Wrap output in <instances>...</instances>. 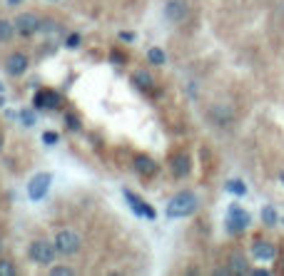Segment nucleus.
Returning <instances> with one entry per match:
<instances>
[{
    "label": "nucleus",
    "mask_w": 284,
    "mask_h": 276,
    "mask_svg": "<svg viewBox=\"0 0 284 276\" xmlns=\"http://www.w3.org/2000/svg\"><path fill=\"white\" fill-rule=\"evenodd\" d=\"M197 212V196L192 192H180L175 194L170 204H167V217L170 219H182V217H189Z\"/></svg>",
    "instance_id": "nucleus-1"
},
{
    "label": "nucleus",
    "mask_w": 284,
    "mask_h": 276,
    "mask_svg": "<svg viewBox=\"0 0 284 276\" xmlns=\"http://www.w3.org/2000/svg\"><path fill=\"white\" fill-rule=\"evenodd\" d=\"M55 249H58V254H63V256L75 254V251L80 249V236H77L75 231H60V234L55 236Z\"/></svg>",
    "instance_id": "nucleus-2"
},
{
    "label": "nucleus",
    "mask_w": 284,
    "mask_h": 276,
    "mask_svg": "<svg viewBox=\"0 0 284 276\" xmlns=\"http://www.w3.org/2000/svg\"><path fill=\"white\" fill-rule=\"evenodd\" d=\"M55 254H58V249H55V244H50V242H35V244L30 247V259H32L35 264H50V261L55 259Z\"/></svg>",
    "instance_id": "nucleus-3"
},
{
    "label": "nucleus",
    "mask_w": 284,
    "mask_h": 276,
    "mask_svg": "<svg viewBox=\"0 0 284 276\" xmlns=\"http://www.w3.org/2000/svg\"><path fill=\"white\" fill-rule=\"evenodd\" d=\"M50 182H53V177H50L48 172L35 174V177L30 179V184H28V194H30V199H43L45 192H48V187H50Z\"/></svg>",
    "instance_id": "nucleus-4"
},
{
    "label": "nucleus",
    "mask_w": 284,
    "mask_h": 276,
    "mask_svg": "<svg viewBox=\"0 0 284 276\" xmlns=\"http://www.w3.org/2000/svg\"><path fill=\"white\" fill-rule=\"evenodd\" d=\"M13 25H15V32H20V35H35L40 30V18L35 13H23L15 18Z\"/></svg>",
    "instance_id": "nucleus-5"
},
{
    "label": "nucleus",
    "mask_w": 284,
    "mask_h": 276,
    "mask_svg": "<svg viewBox=\"0 0 284 276\" xmlns=\"http://www.w3.org/2000/svg\"><path fill=\"white\" fill-rule=\"evenodd\" d=\"M229 226V231L232 234H239V231H245L247 229V224H250V214L245 212V209H239V207H232L229 209V221H227Z\"/></svg>",
    "instance_id": "nucleus-6"
},
{
    "label": "nucleus",
    "mask_w": 284,
    "mask_h": 276,
    "mask_svg": "<svg viewBox=\"0 0 284 276\" xmlns=\"http://www.w3.org/2000/svg\"><path fill=\"white\" fill-rule=\"evenodd\" d=\"M125 199L130 202V207H132V212L137 214V217H147V219H155L157 214H155V209L152 207H147L142 199H140V196L137 194H132L130 189H125Z\"/></svg>",
    "instance_id": "nucleus-7"
},
{
    "label": "nucleus",
    "mask_w": 284,
    "mask_h": 276,
    "mask_svg": "<svg viewBox=\"0 0 284 276\" xmlns=\"http://www.w3.org/2000/svg\"><path fill=\"white\" fill-rule=\"evenodd\" d=\"M5 70L13 75V77H20L25 70H28V57L23 53H13L8 60H5Z\"/></svg>",
    "instance_id": "nucleus-8"
},
{
    "label": "nucleus",
    "mask_w": 284,
    "mask_h": 276,
    "mask_svg": "<svg viewBox=\"0 0 284 276\" xmlns=\"http://www.w3.org/2000/svg\"><path fill=\"white\" fill-rule=\"evenodd\" d=\"M132 167H135V172L142 174V177H152V174H157V165H155V160H150V157H145V154L135 157Z\"/></svg>",
    "instance_id": "nucleus-9"
},
{
    "label": "nucleus",
    "mask_w": 284,
    "mask_h": 276,
    "mask_svg": "<svg viewBox=\"0 0 284 276\" xmlns=\"http://www.w3.org/2000/svg\"><path fill=\"white\" fill-rule=\"evenodd\" d=\"M252 254H254V259H259V261H272V259L277 256V249H274V244H269V242H254Z\"/></svg>",
    "instance_id": "nucleus-10"
},
{
    "label": "nucleus",
    "mask_w": 284,
    "mask_h": 276,
    "mask_svg": "<svg viewBox=\"0 0 284 276\" xmlns=\"http://www.w3.org/2000/svg\"><path fill=\"white\" fill-rule=\"evenodd\" d=\"M35 107L37 110H43V107H60V97L50 90H43V92H37L35 95Z\"/></svg>",
    "instance_id": "nucleus-11"
},
{
    "label": "nucleus",
    "mask_w": 284,
    "mask_h": 276,
    "mask_svg": "<svg viewBox=\"0 0 284 276\" xmlns=\"http://www.w3.org/2000/svg\"><path fill=\"white\" fill-rule=\"evenodd\" d=\"M185 13H187V8H185L182 0H170L167 8H165L167 20H182V18H185Z\"/></svg>",
    "instance_id": "nucleus-12"
},
{
    "label": "nucleus",
    "mask_w": 284,
    "mask_h": 276,
    "mask_svg": "<svg viewBox=\"0 0 284 276\" xmlns=\"http://www.w3.org/2000/svg\"><path fill=\"white\" fill-rule=\"evenodd\" d=\"M172 174L175 177H187L189 174V157L187 154H177L172 160Z\"/></svg>",
    "instance_id": "nucleus-13"
},
{
    "label": "nucleus",
    "mask_w": 284,
    "mask_h": 276,
    "mask_svg": "<svg viewBox=\"0 0 284 276\" xmlns=\"http://www.w3.org/2000/svg\"><path fill=\"white\" fill-rule=\"evenodd\" d=\"M132 85H137L140 90H150L155 83H152V75H150V72H145V70H137V72L132 75Z\"/></svg>",
    "instance_id": "nucleus-14"
},
{
    "label": "nucleus",
    "mask_w": 284,
    "mask_h": 276,
    "mask_svg": "<svg viewBox=\"0 0 284 276\" xmlns=\"http://www.w3.org/2000/svg\"><path fill=\"white\" fill-rule=\"evenodd\" d=\"M13 32H15V25H13V23L0 20V43H8L10 37H13Z\"/></svg>",
    "instance_id": "nucleus-15"
},
{
    "label": "nucleus",
    "mask_w": 284,
    "mask_h": 276,
    "mask_svg": "<svg viewBox=\"0 0 284 276\" xmlns=\"http://www.w3.org/2000/svg\"><path fill=\"white\" fill-rule=\"evenodd\" d=\"M232 271L234 274H247V261L242 254H232Z\"/></svg>",
    "instance_id": "nucleus-16"
},
{
    "label": "nucleus",
    "mask_w": 284,
    "mask_h": 276,
    "mask_svg": "<svg viewBox=\"0 0 284 276\" xmlns=\"http://www.w3.org/2000/svg\"><path fill=\"white\" fill-rule=\"evenodd\" d=\"M227 192H232V194H237V196H245V194H247V187L242 184L239 179H232V182H227Z\"/></svg>",
    "instance_id": "nucleus-17"
},
{
    "label": "nucleus",
    "mask_w": 284,
    "mask_h": 276,
    "mask_svg": "<svg viewBox=\"0 0 284 276\" xmlns=\"http://www.w3.org/2000/svg\"><path fill=\"white\" fill-rule=\"evenodd\" d=\"M147 60H150L152 65H165V53H162L159 48H152V50L147 53Z\"/></svg>",
    "instance_id": "nucleus-18"
},
{
    "label": "nucleus",
    "mask_w": 284,
    "mask_h": 276,
    "mask_svg": "<svg viewBox=\"0 0 284 276\" xmlns=\"http://www.w3.org/2000/svg\"><path fill=\"white\" fill-rule=\"evenodd\" d=\"M262 219H264L267 226H274V224H277V212H274V207H264V209H262Z\"/></svg>",
    "instance_id": "nucleus-19"
},
{
    "label": "nucleus",
    "mask_w": 284,
    "mask_h": 276,
    "mask_svg": "<svg viewBox=\"0 0 284 276\" xmlns=\"http://www.w3.org/2000/svg\"><path fill=\"white\" fill-rule=\"evenodd\" d=\"M0 276H15V264L0 259Z\"/></svg>",
    "instance_id": "nucleus-20"
},
{
    "label": "nucleus",
    "mask_w": 284,
    "mask_h": 276,
    "mask_svg": "<svg viewBox=\"0 0 284 276\" xmlns=\"http://www.w3.org/2000/svg\"><path fill=\"white\" fill-rule=\"evenodd\" d=\"M18 120H23V125L25 127H32L35 125V117H32V112H20V114H15Z\"/></svg>",
    "instance_id": "nucleus-21"
},
{
    "label": "nucleus",
    "mask_w": 284,
    "mask_h": 276,
    "mask_svg": "<svg viewBox=\"0 0 284 276\" xmlns=\"http://www.w3.org/2000/svg\"><path fill=\"white\" fill-rule=\"evenodd\" d=\"M65 122H67V130H80V120L75 114H65Z\"/></svg>",
    "instance_id": "nucleus-22"
},
{
    "label": "nucleus",
    "mask_w": 284,
    "mask_h": 276,
    "mask_svg": "<svg viewBox=\"0 0 284 276\" xmlns=\"http://www.w3.org/2000/svg\"><path fill=\"white\" fill-rule=\"evenodd\" d=\"M58 139H60L58 132H45V135H43V142H45V144H58Z\"/></svg>",
    "instance_id": "nucleus-23"
},
{
    "label": "nucleus",
    "mask_w": 284,
    "mask_h": 276,
    "mask_svg": "<svg viewBox=\"0 0 284 276\" xmlns=\"http://www.w3.org/2000/svg\"><path fill=\"white\" fill-rule=\"evenodd\" d=\"M50 274H53V276H70V274H72V269H65V266H55V269H50Z\"/></svg>",
    "instance_id": "nucleus-24"
},
{
    "label": "nucleus",
    "mask_w": 284,
    "mask_h": 276,
    "mask_svg": "<svg viewBox=\"0 0 284 276\" xmlns=\"http://www.w3.org/2000/svg\"><path fill=\"white\" fill-rule=\"evenodd\" d=\"M77 45H80V35L75 32V35H70V37H67V48H70V50H75Z\"/></svg>",
    "instance_id": "nucleus-25"
},
{
    "label": "nucleus",
    "mask_w": 284,
    "mask_h": 276,
    "mask_svg": "<svg viewBox=\"0 0 284 276\" xmlns=\"http://www.w3.org/2000/svg\"><path fill=\"white\" fill-rule=\"evenodd\" d=\"M120 40H123V43H132L135 40V32H120Z\"/></svg>",
    "instance_id": "nucleus-26"
},
{
    "label": "nucleus",
    "mask_w": 284,
    "mask_h": 276,
    "mask_svg": "<svg viewBox=\"0 0 284 276\" xmlns=\"http://www.w3.org/2000/svg\"><path fill=\"white\" fill-rule=\"evenodd\" d=\"M110 60H112V62H125V55H123V53H112Z\"/></svg>",
    "instance_id": "nucleus-27"
},
{
    "label": "nucleus",
    "mask_w": 284,
    "mask_h": 276,
    "mask_svg": "<svg viewBox=\"0 0 284 276\" xmlns=\"http://www.w3.org/2000/svg\"><path fill=\"white\" fill-rule=\"evenodd\" d=\"M18 3H23V0H8V5H18Z\"/></svg>",
    "instance_id": "nucleus-28"
},
{
    "label": "nucleus",
    "mask_w": 284,
    "mask_h": 276,
    "mask_svg": "<svg viewBox=\"0 0 284 276\" xmlns=\"http://www.w3.org/2000/svg\"><path fill=\"white\" fill-rule=\"evenodd\" d=\"M279 179H282V182H284V172H282V177H279Z\"/></svg>",
    "instance_id": "nucleus-29"
},
{
    "label": "nucleus",
    "mask_w": 284,
    "mask_h": 276,
    "mask_svg": "<svg viewBox=\"0 0 284 276\" xmlns=\"http://www.w3.org/2000/svg\"><path fill=\"white\" fill-rule=\"evenodd\" d=\"M0 92H3V85H0Z\"/></svg>",
    "instance_id": "nucleus-30"
},
{
    "label": "nucleus",
    "mask_w": 284,
    "mask_h": 276,
    "mask_svg": "<svg viewBox=\"0 0 284 276\" xmlns=\"http://www.w3.org/2000/svg\"><path fill=\"white\" fill-rule=\"evenodd\" d=\"M0 142H3V139H0ZM0 147H3V144H0Z\"/></svg>",
    "instance_id": "nucleus-31"
},
{
    "label": "nucleus",
    "mask_w": 284,
    "mask_h": 276,
    "mask_svg": "<svg viewBox=\"0 0 284 276\" xmlns=\"http://www.w3.org/2000/svg\"><path fill=\"white\" fill-rule=\"evenodd\" d=\"M0 249H3V244H0Z\"/></svg>",
    "instance_id": "nucleus-32"
}]
</instances>
